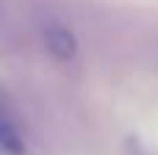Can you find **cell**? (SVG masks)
<instances>
[{
	"label": "cell",
	"instance_id": "2",
	"mask_svg": "<svg viewBox=\"0 0 158 155\" xmlns=\"http://www.w3.org/2000/svg\"><path fill=\"white\" fill-rule=\"evenodd\" d=\"M0 155H28V139L8 105L0 108Z\"/></svg>",
	"mask_w": 158,
	"mask_h": 155
},
{
	"label": "cell",
	"instance_id": "3",
	"mask_svg": "<svg viewBox=\"0 0 158 155\" xmlns=\"http://www.w3.org/2000/svg\"><path fill=\"white\" fill-rule=\"evenodd\" d=\"M8 105V94H6V89L0 86V108H6Z\"/></svg>",
	"mask_w": 158,
	"mask_h": 155
},
{
	"label": "cell",
	"instance_id": "1",
	"mask_svg": "<svg viewBox=\"0 0 158 155\" xmlns=\"http://www.w3.org/2000/svg\"><path fill=\"white\" fill-rule=\"evenodd\" d=\"M39 31H42V44H44V50L50 53L53 61H58V64L75 61V55H78V36H75V31L64 19L47 17Z\"/></svg>",
	"mask_w": 158,
	"mask_h": 155
}]
</instances>
